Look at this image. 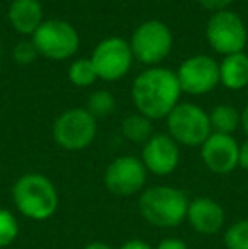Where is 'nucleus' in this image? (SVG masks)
Wrapping results in <instances>:
<instances>
[{"label":"nucleus","mask_w":248,"mask_h":249,"mask_svg":"<svg viewBox=\"0 0 248 249\" xmlns=\"http://www.w3.org/2000/svg\"><path fill=\"white\" fill-rule=\"evenodd\" d=\"M182 89L177 73L162 66H152L141 71L131 85V99L136 110L150 121L167 119L180 104Z\"/></svg>","instance_id":"obj_1"},{"label":"nucleus","mask_w":248,"mask_h":249,"mask_svg":"<svg viewBox=\"0 0 248 249\" xmlns=\"http://www.w3.org/2000/svg\"><path fill=\"white\" fill-rule=\"evenodd\" d=\"M12 202L27 219L48 220L57 213L60 195L48 177L41 173H26L14 183Z\"/></svg>","instance_id":"obj_2"},{"label":"nucleus","mask_w":248,"mask_h":249,"mask_svg":"<svg viewBox=\"0 0 248 249\" xmlns=\"http://www.w3.org/2000/svg\"><path fill=\"white\" fill-rule=\"evenodd\" d=\"M187 195L169 185H155L139 194L138 210L148 224L160 229H173L186 222L189 209Z\"/></svg>","instance_id":"obj_3"},{"label":"nucleus","mask_w":248,"mask_h":249,"mask_svg":"<svg viewBox=\"0 0 248 249\" xmlns=\"http://www.w3.org/2000/svg\"><path fill=\"white\" fill-rule=\"evenodd\" d=\"M169 136L179 146L201 148L212 134L209 124V114L195 104H179L167 115Z\"/></svg>","instance_id":"obj_4"},{"label":"nucleus","mask_w":248,"mask_h":249,"mask_svg":"<svg viewBox=\"0 0 248 249\" xmlns=\"http://www.w3.org/2000/svg\"><path fill=\"white\" fill-rule=\"evenodd\" d=\"M129 46L134 59L152 68L162 63L172 51V31L165 22L158 19L145 20L134 29Z\"/></svg>","instance_id":"obj_5"},{"label":"nucleus","mask_w":248,"mask_h":249,"mask_svg":"<svg viewBox=\"0 0 248 249\" xmlns=\"http://www.w3.org/2000/svg\"><path fill=\"white\" fill-rule=\"evenodd\" d=\"M33 44L38 54L53 61L68 59L78 51L80 37L70 22L61 19H48L33 34Z\"/></svg>","instance_id":"obj_6"},{"label":"nucleus","mask_w":248,"mask_h":249,"mask_svg":"<svg viewBox=\"0 0 248 249\" xmlns=\"http://www.w3.org/2000/svg\"><path fill=\"white\" fill-rule=\"evenodd\" d=\"M97 136V121L87 108L75 107L61 112L53 122V139L66 151L89 148Z\"/></svg>","instance_id":"obj_7"},{"label":"nucleus","mask_w":248,"mask_h":249,"mask_svg":"<svg viewBox=\"0 0 248 249\" xmlns=\"http://www.w3.org/2000/svg\"><path fill=\"white\" fill-rule=\"evenodd\" d=\"M206 39L218 54L228 56L243 53L248 41V31L242 17L226 9L214 12L209 17L206 26Z\"/></svg>","instance_id":"obj_8"},{"label":"nucleus","mask_w":248,"mask_h":249,"mask_svg":"<svg viewBox=\"0 0 248 249\" xmlns=\"http://www.w3.org/2000/svg\"><path fill=\"white\" fill-rule=\"evenodd\" d=\"M133 51L123 37H106L92 51L90 61L95 68L97 78L104 82H119L129 73L133 65Z\"/></svg>","instance_id":"obj_9"},{"label":"nucleus","mask_w":248,"mask_h":249,"mask_svg":"<svg viewBox=\"0 0 248 249\" xmlns=\"http://www.w3.org/2000/svg\"><path fill=\"white\" fill-rule=\"evenodd\" d=\"M146 178L148 171L141 158L119 156L107 164L104 171V187L116 197H133L143 192Z\"/></svg>","instance_id":"obj_10"},{"label":"nucleus","mask_w":248,"mask_h":249,"mask_svg":"<svg viewBox=\"0 0 248 249\" xmlns=\"http://www.w3.org/2000/svg\"><path fill=\"white\" fill-rule=\"evenodd\" d=\"M175 73L182 92L189 95H206L219 85V63L208 54L184 59Z\"/></svg>","instance_id":"obj_11"},{"label":"nucleus","mask_w":248,"mask_h":249,"mask_svg":"<svg viewBox=\"0 0 248 249\" xmlns=\"http://www.w3.org/2000/svg\"><path fill=\"white\" fill-rule=\"evenodd\" d=\"M141 161L146 171L156 177H167L180 163V146L169 134H153L143 144Z\"/></svg>","instance_id":"obj_12"},{"label":"nucleus","mask_w":248,"mask_h":249,"mask_svg":"<svg viewBox=\"0 0 248 249\" xmlns=\"http://www.w3.org/2000/svg\"><path fill=\"white\" fill-rule=\"evenodd\" d=\"M240 144L233 136L212 132L201 146V160L211 173L228 175L238 168Z\"/></svg>","instance_id":"obj_13"},{"label":"nucleus","mask_w":248,"mask_h":249,"mask_svg":"<svg viewBox=\"0 0 248 249\" xmlns=\"http://www.w3.org/2000/svg\"><path fill=\"white\" fill-rule=\"evenodd\" d=\"M186 220L195 232L214 236L225 226V209L214 198L197 197L189 202Z\"/></svg>","instance_id":"obj_14"},{"label":"nucleus","mask_w":248,"mask_h":249,"mask_svg":"<svg viewBox=\"0 0 248 249\" xmlns=\"http://www.w3.org/2000/svg\"><path fill=\"white\" fill-rule=\"evenodd\" d=\"M9 22L16 33L33 36L44 22L43 5L39 0H12L9 5Z\"/></svg>","instance_id":"obj_15"},{"label":"nucleus","mask_w":248,"mask_h":249,"mask_svg":"<svg viewBox=\"0 0 248 249\" xmlns=\"http://www.w3.org/2000/svg\"><path fill=\"white\" fill-rule=\"evenodd\" d=\"M219 83L229 90H242L248 85V54L235 53L223 56L219 63Z\"/></svg>","instance_id":"obj_16"},{"label":"nucleus","mask_w":248,"mask_h":249,"mask_svg":"<svg viewBox=\"0 0 248 249\" xmlns=\"http://www.w3.org/2000/svg\"><path fill=\"white\" fill-rule=\"evenodd\" d=\"M240 119H242L240 112L228 104L216 105L209 112V124H211V131L214 134L233 136V132L240 127Z\"/></svg>","instance_id":"obj_17"},{"label":"nucleus","mask_w":248,"mask_h":249,"mask_svg":"<svg viewBox=\"0 0 248 249\" xmlns=\"http://www.w3.org/2000/svg\"><path fill=\"white\" fill-rule=\"evenodd\" d=\"M153 121L141 115L139 112L129 114L121 122V134L133 144H145L153 136Z\"/></svg>","instance_id":"obj_18"},{"label":"nucleus","mask_w":248,"mask_h":249,"mask_svg":"<svg viewBox=\"0 0 248 249\" xmlns=\"http://www.w3.org/2000/svg\"><path fill=\"white\" fill-rule=\"evenodd\" d=\"M68 80L75 87H80V89L94 85L97 82V73L90 58L75 59L68 68Z\"/></svg>","instance_id":"obj_19"},{"label":"nucleus","mask_w":248,"mask_h":249,"mask_svg":"<svg viewBox=\"0 0 248 249\" xmlns=\"http://www.w3.org/2000/svg\"><path fill=\"white\" fill-rule=\"evenodd\" d=\"M116 108V99L111 92L107 90H97L87 100V112L92 115L94 119H104L111 115Z\"/></svg>","instance_id":"obj_20"},{"label":"nucleus","mask_w":248,"mask_h":249,"mask_svg":"<svg viewBox=\"0 0 248 249\" xmlns=\"http://www.w3.org/2000/svg\"><path fill=\"white\" fill-rule=\"evenodd\" d=\"M226 249H248V219H240L226 229L223 237Z\"/></svg>","instance_id":"obj_21"},{"label":"nucleus","mask_w":248,"mask_h":249,"mask_svg":"<svg viewBox=\"0 0 248 249\" xmlns=\"http://www.w3.org/2000/svg\"><path fill=\"white\" fill-rule=\"evenodd\" d=\"M19 236V222L10 210L0 209V249L7 248Z\"/></svg>","instance_id":"obj_22"},{"label":"nucleus","mask_w":248,"mask_h":249,"mask_svg":"<svg viewBox=\"0 0 248 249\" xmlns=\"http://www.w3.org/2000/svg\"><path fill=\"white\" fill-rule=\"evenodd\" d=\"M38 56H39V54H38L33 41H20V43H17L16 46H14V50H12L14 61H16L17 65H20V66L31 65V63H33Z\"/></svg>","instance_id":"obj_23"},{"label":"nucleus","mask_w":248,"mask_h":249,"mask_svg":"<svg viewBox=\"0 0 248 249\" xmlns=\"http://www.w3.org/2000/svg\"><path fill=\"white\" fill-rule=\"evenodd\" d=\"M235 0H199L204 9L212 10V12H219V10H226Z\"/></svg>","instance_id":"obj_24"},{"label":"nucleus","mask_w":248,"mask_h":249,"mask_svg":"<svg viewBox=\"0 0 248 249\" xmlns=\"http://www.w3.org/2000/svg\"><path fill=\"white\" fill-rule=\"evenodd\" d=\"M155 249H189V246L179 237H167V239L160 241Z\"/></svg>","instance_id":"obj_25"},{"label":"nucleus","mask_w":248,"mask_h":249,"mask_svg":"<svg viewBox=\"0 0 248 249\" xmlns=\"http://www.w3.org/2000/svg\"><path fill=\"white\" fill-rule=\"evenodd\" d=\"M238 168L248 171V139L240 144L238 149Z\"/></svg>","instance_id":"obj_26"},{"label":"nucleus","mask_w":248,"mask_h":249,"mask_svg":"<svg viewBox=\"0 0 248 249\" xmlns=\"http://www.w3.org/2000/svg\"><path fill=\"white\" fill-rule=\"evenodd\" d=\"M119 249H155V248H152L146 241H143V239H129L121 244Z\"/></svg>","instance_id":"obj_27"},{"label":"nucleus","mask_w":248,"mask_h":249,"mask_svg":"<svg viewBox=\"0 0 248 249\" xmlns=\"http://www.w3.org/2000/svg\"><path fill=\"white\" fill-rule=\"evenodd\" d=\"M240 117H242V119H240V125H242L243 132H245L247 138H248V102H247L245 108L240 112Z\"/></svg>","instance_id":"obj_28"},{"label":"nucleus","mask_w":248,"mask_h":249,"mask_svg":"<svg viewBox=\"0 0 248 249\" xmlns=\"http://www.w3.org/2000/svg\"><path fill=\"white\" fill-rule=\"evenodd\" d=\"M83 249H114L113 246H109L107 243H102V241H94V243H89Z\"/></svg>","instance_id":"obj_29"}]
</instances>
